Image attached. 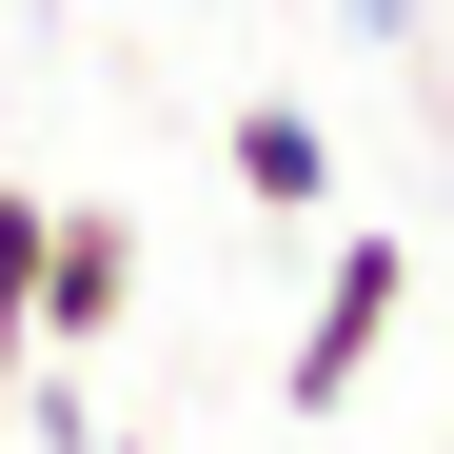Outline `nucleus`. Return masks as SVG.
<instances>
[{
  "instance_id": "4",
  "label": "nucleus",
  "mask_w": 454,
  "mask_h": 454,
  "mask_svg": "<svg viewBox=\"0 0 454 454\" xmlns=\"http://www.w3.org/2000/svg\"><path fill=\"white\" fill-rule=\"evenodd\" d=\"M40 356V178H0V375Z\"/></svg>"
},
{
  "instance_id": "1",
  "label": "nucleus",
  "mask_w": 454,
  "mask_h": 454,
  "mask_svg": "<svg viewBox=\"0 0 454 454\" xmlns=\"http://www.w3.org/2000/svg\"><path fill=\"white\" fill-rule=\"evenodd\" d=\"M395 317H415V238H336L317 317L277 336V395H296V415H356V375L395 356Z\"/></svg>"
},
{
  "instance_id": "2",
  "label": "nucleus",
  "mask_w": 454,
  "mask_h": 454,
  "mask_svg": "<svg viewBox=\"0 0 454 454\" xmlns=\"http://www.w3.org/2000/svg\"><path fill=\"white\" fill-rule=\"evenodd\" d=\"M138 336V217L119 198H40V356Z\"/></svg>"
},
{
  "instance_id": "3",
  "label": "nucleus",
  "mask_w": 454,
  "mask_h": 454,
  "mask_svg": "<svg viewBox=\"0 0 454 454\" xmlns=\"http://www.w3.org/2000/svg\"><path fill=\"white\" fill-rule=\"evenodd\" d=\"M217 178H238L257 217H317V198H336V138H317V99H238V119H217Z\"/></svg>"
}]
</instances>
